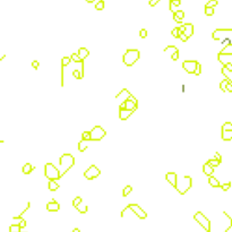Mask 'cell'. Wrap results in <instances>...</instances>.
Segmentation results:
<instances>
[{
    "instance_id": "obj_5",
    "label": "cell",
    "mask_w": 232,
    "mask_h": 232,
    "mask_svg": "<svg viewBox=\"0 0 232 232\" xmlns=\"http://www.w3.org/2000/svg\"><path fill=\"white\" fill-rule=\"evenodd\" d=\"M105 136V130L101 126H95L91 130V138L92 141H101Z\"/></svg>"
},
{
    "instance_id": "obj_18",
    "label": "cell",
    "mask_w": 232,
    "mask_h": 232,
    "mask_svg": "<svg viewBox=\"0 0 232 232\" xmlns=\"http://www.w3.org/2000/svg\"><path fill=\"white\" fill-rule=\"evenodd\" d=\"M78 56L80 57L82 60H84V59H86L88 56H90V51H88L86 48H80V49L78 50Z\"/></svg>"
},
{
    "instance_id": "obj_49",
    "label": "cell",
    "mask_w": 232,
    "mask_h": 232,
    "mask_svg": "<svg viewBox=\"0 0 232 232\" xmlns=\"http://www.w3.org/2000/svg\"><path fill=\"white\" fill-rule=\"evenodd\" d=\"M71 232H80V231H79L78 229H75V230H72V231H71Z\"/></svg>"
},
{
    "instance_id": "obj_40",
    "label": "cell",
    "mask_w": 232,
    "mask_h": 232,
    "mask_svg": "<svg viewBox=\"0 0 232 232\" xmlns=\"http://www.w3.org/2000/svg\"><path fill=\"white\" fill-rule=\"evenodd\" d=\"M139 36H141L142 39H145V38L147 36V31H146L145 28H143V30H141V32H139Z\"/></svg>"
},
{
    "instance_id": "obj_24",
    "label": "cell",
    "mask_w": 232,
    "mask_h": 232,
    "mask_svg": "<svg viewBox=\"0 0 232 232\" xmlns=\"http://www.w3.org/2000/svg\"><path fill=\"white\" fill-rule=\"evenodd\" d=\"M229 83H232L230 78H226V79H224L223 82H221V83H220V88L223 91V92H225V91H226V86H228V84H229Z\"/></svg>"
},
{
    "instance_id": "obj_39",
    "label": "cell",
    "mask_w": 232,
    "mask_h": 232,
    "mask_svg": "<svg viewBox=\"0 0 232 232\" xmlns=\"http://www.w3.org/2000/svg\"><path fill=\"white\" fill-rule=\"evenodd\" d=\"M230 187H231V182H226V183H223V185H221V188L224 190V191H226V190H229L230 189Z\"/></svg>"
},
{
    "instance_id": "obj_28",
    "label": "cell",
    "mask_w": 232,
    "mask_h": 232,
    "mask_svg": "<svg viewBox=\"0 0 232 232\" xmlns=\"http://www.w3.org/2000/svg\"><path fill=\"white\" fill-rule=\"evenodd\" d=\"M82 141H86V142L92 141V138H91V131H84L82 134Z\"/></svg>"
},
{
    "instance_id": "obj_25",
    "label": "cell",
    "mask_w": 232,
    "mask_h": 232,
    "mask_svg": "<svg viewBox=\"0 0 232 232\" xmlns=\"http://www.w3.org/2000/svg\"><path fill=\"white\" fill-rule=\"evenodd\" d=\"M70 59H71V61L72 62H77V64H83L82 61V59H80V57L78 56V53H71V56H70Z\"/></svg>"
},
{
    "instance_id": "obj_47",
    "label": "cell",
    "mask_w": 232,
    "mask_h": 232,
    "mask_svg": "<svg viewBox=\"0 0 232 232\" xmlns=\"http://www.w3.org/2000/svg\"><path fill=\"white\" fill-rule=\"evenodd\" d=\"M226 91L232 92V83H229V84H228V86H226Z\"/></svg>"
},
{
    "instance_id": "obj_15",
    "label": "cell",
    "mask_w": 232,
    "mask_h": 232,
    "mask_svg": "<svg viewBox=\"0 0 232 232\" xmlns=\"http://www.w3.org/2000/svg\"><path fill=\"white\" fill-rule=\"evenodd\" d=\"M183 26H185V35L190 38L194 34V25L190 23H187V24H183Z\"/></svg>"
},
{
    "instance_id": "obj_31",
    "label": "cell",
    "mask_w": 232,
    "mask_h": 232,
    "mask_svg": "<svg viewBox=\"0 0 232 232\" xmlns=\"http://www.w3.org/2000/svg\"><path fill=\"white\" fill-rule=\"evenodd\" d=\"M71 62V59L70 57H64L62 58V60H61V65H62V67H66V66H68V65Z\"/></svg>"
},
{
    "instance_id": "obj_42",
    "label": "cell",
    "mask_w": 232,
    "mask_h": 232,
    "mask_svg": "<svg viewBox=\"0 0 232 232\" xmlns=\"http://www.w3.org/2000/svg\"><path fill=\"white\" fill-rule=\"evenodd\" d=\"M32 66H33V68H34V69H39V66H40L39 61H38V60H34V61L32 62Z\"/></svg>"
},
{
    "instance_id": "obj_8",
    "label": "cell",
    "mask_w": 232,
    "mask_h": 232,
    "mask_svg": "<svg viewBox=\"0 0 232 232\" xmlns=\"http://www.w3.org/2000/svg\"><path fill=\"white\" fill-rule=\"evenodd\" d=\"M126 210H131L139 219H146V218H147L146 212H145L141 206H138L137 204H129Z\"/></svg>"
},
{
    "instance_id": "obj_22",
    "label": "cell",
    "mask_w": 232,
    "mask_h": 232,
    "mask_svg": "<svg viewBox=\"0 0 232 232\" xmlns=\"http://www.w3.org/2000/svg\"><path fill=\"white\" fill-rule=\"evenodd\" d=\"M22 170H23V172H24L25 174H28V173H31L33 170H34V167H33L31 163H25Z\"/></svg>"
},
{
    "instance_id": "obj_7",
    "label": "cell",
    "mask_w": 232,
    "mask_h": 232,
    "mask_svg": "<svg viewBox=\"0 0 232 232\" xmlns=\"http://www.w3.org/2000/svg\"><path fill=\"white\" fill-rule=\"evenodd\" d=\"M198 64H199V62L196 61V60H186V61H183V64H182V68L187 71L188 74H195Z\"/></svg>"
},
{
    "instance_id": "obj_34",
    "label": "cell",
    "mask_w": 232,
    "mask_h": 232,
    "mask_svg": "<svg viewBox=\"0 0 232 232\" xmlns=\"http://www.w3.org/2000/svg\"><path fill=\"white\" fill-rule=\"evenodd\" d=\"M131 190H133L131 186H126V187H125V189H123V197H127L129 194L131 193Z\"/></svg>"
},
{
    "instance_id": "obj_23",
    "label": "cell",
    "mask_w": 232,
    "mask_h": 232,
    "mask_svg": "<svg viewBox=\"0 0 232 232\" xmlns=\"http://www.w3.org/2000/svg\"><path fill=\"white\" fill-rule=\"evenodd\" d=\"M48 186H49V189H50L51 191H56V190L59 188V185L57 183V181L56 180H49Z\"/></svg>"
},
{
    "instance_id": "obj_44",
    "label": "cell",
    "mask_w": 232,
    "mask_h": 232,
    "mask_svg": "<svg viewBox=\"0 0 232 232\" xmlns=\"http://www.w3.org/2000/svg\"><path fill=\"white\" fill-rule=\"evenodd\" d=\"M214 159H215V160H218L219 162H222V157H221V155H220L218 152H216L215 155H214Z\"/></svg>"
},
{
    "instance_id": "obj_29",
    "label": "cell",
    "mask_w": 232,
    "mask_h": 232,
    "mask_svg": "<svg viewBox=\"0 0 232 232\" xmlns=\"http://www.w3.org/2000/svg\"><path fill=\"white\" fill-rule=\"evenodd\" d=\"M171 34H172L173 38H179L180 39V28L179 27H174L173 30H172V32H171Z\"/></svg>"
},
{
    "instance_id": "obj_2",
    "label": "cell",
    "mask_w": 232,
    "mask_h": 232,
    "mask_svg": "<svg viewBox=\"0 0 232 232\" xmlns=\"http://www.w3.org/2000/svg\"><path fill=\"white\" fill-rule=\"evenodd\" d=\"M44 174L49 180H58L61 178V172L57 167H54L52 163H46L44 165Z\"/></svg>"
},
{
    "instance_id": "obj_35",
    "label": "cell",
    "mask_w": 232,
    "mask_h": 232,
    "mask_svg": "<svg viewBox=\"0 0 232 232\" xmlns=\"http://www.w3.org/2000/svg\"><path fill=\"white\" fill-rule=\"evenodd\" d=\"M103 8H104V1L103 0H99V2L95 5V9L96 10H103Z\"/></svg>"
},
{
    "instance_id": "obj_48",
    "label": "cell",
    "mask_w": 232,
    "mask_h": 232,
    "mask_svg": "<svg viewBox=\"0 0 232 232\" xmlns=\"http://www.w3.org/2000/svg\"><path fill=\"white\" fill-rule=\"evenodd\" d=\"M88 4H92V2H94V0H86Z\"/></svg>"
},
{
    "instance_id": "obj_30",
    "label": "cell",
    "mask_w": 232,
    "mask_h": 232,
    "mask_svg": "<svg viewBox=\"0 0 232 232\" xmlns=\"http://www.w3.org/2000/svg\"><path fill=\"white\" fill-rule=\"evenodd\" d=\"M207 163H208L211 167H213V168H215V167H219L220 164H221V162H219L218 160H215V159L208 160V161H207Z\"/></svg>"
},
{
    "instance_id": "obj_43",
    "label": "cell",
    "mask_w": 232,
    "mask_h": 232,
    "mask_svg": "<svg viewBox=\"0 0 232 232\" xmlns=\"http://www.w3.org/2000/svg\"><path fill=\"white\" fill-rule=\"evenodd\" d=\"M180 40L182 41V42H187L188 36H186V35H185V33H182V34H180Z\"/></svg>"
},
{
    "instance_id": "obj_11",
    "label": "cell",
    "mask_w": 232,
    "mask_h": 232,
    "mask_svg": "<svg viewBox=\"0 0 232 232\" xmlns=\"http://www.w3.org/2000/svg\"><path fill=\"white\" fill-rule=\"evenodd\" d=\"M165 178H167V180H168L174 188H177V182H178V180H177V174L174 173V172H168V173L165 174Z\"/></svg>"
},
{
    "instance_id": "obj_19",
    "label": "cell",
    "mask_w": 232,
    "mask_h": 232,
    "mask_svg": "<svg viewBox=\"0 0 232 232\" xmlns=\"http://www.w3.org/2000/svg\"><path fill=\"white\" fill-rule=\"evenodd\" d=\"M222 139L223 141H231L232 139V130H222Z\"/></svg>"
},
{
    "instance_id": "obj_20",
    "label": "cell",
    "mask_w": 232,
    "mask_h": 232,
    "mask_svg": "<svg viewBox=\"0 0 232 232\" xmlns=\"http://www.w3.org/2000/svg\"><path fill=\"white\" fill-rule=\"evenodd\" d=\"M170 46V49L172 50V53H171V58H172V60H178L179 59V51H178V49L174 46V45H169Z\"/></svg>"
},
{
    "instance_id": "obj_41",
    "label": "cell",
    "mask_w": 232,
    "mask_h": 232,
    "mask_svg": "<svg viewBox=\"0 0 232 232\" xmlns=\"http://www.w3.org/2000/svg\"><path fill=\"white\" fill-rule=\"evenodd\" d=\"M200 72H202V66H200V64H198L197 69H196V71H195V75H196V76H199Z\"/></svg>"
},
{
    "instance_id": "obj_4",
    "label": "cell",
    "mask_w": 232,
    "mask_h": 232,
    "mask_svg": "<svg viewBox=\"0 0 232 232\" xmlns=\"http://www.w3.org/2000/svg\"><path fill=\"white\" fill-rule=\"evenodd\" d=\"M194 219H195V221H197L198 224L203 226L207 232H211V222H210V220L207 219L203 213L197 212L195 215H194Z\"/></svg>"
},
{
    "instance_id": "obj_32",
    "label": "cell",
    "mask_w": 232,
    "mask_h": 232,
    "mask_svg": "<svg viewBox=\"0 0 232 232\" xmlns=\"http://www.w3.org/2000/svg\"><path fill=\"white\" fill-rule=\"evenodd\" d=\"M218 4H219V1H218V0H210V1H207V4H206V6L205 7L214 8L215 6H218Z\"/></svg>"
},
{
    "instance_id": "obj_21",
    "label": "cell",
    "mask_w": 232,
    "mask_h": 232,
    "mask_svg": "<svg viewBox=\"0 0 232 232\" xmlns=\"http://www.w3.org/2000/svg\"><path fill=\"white\" fill-rule=\"evenodd\" d=\"M208 183L212 186V187H214V188H219V187H221V185H220V182H219V180L216 179V178H214L213 175H211L210 178H208Z\"/></svg>"
},
{
    "instance_id": "obj_17",
    "label": "cell",
    "mask_w": 232,
    "mask_h": 232,
    "mask_svg": "<svg viewBox=\"0 0 232 232\" xmlns=\"http://www.w3.org/2000/svg\"><path fill=\"white\" fill-rule=\"evenodd\" d=\"M203 171H204V173L206 174V175L211 177V175L213 174V172H214V168L211 167L208 163H205V164L203 165Z\"/></svg>"
},
{
    "instance_id": "obj_10",
    "label": "cell",
    "mask_w": 232,
    "mask_h": 232,
    "mask_svg": "<svg viewBox=\"0 0 232 232\" xmlns=\"http://www.w3.org/2000/svg\"><path fill=\"white\" fill-rule=\"evenodd\" d=\"M59 208H60V205H59L58 202L54 199L46 204V210L50 212H57V211H59Z\"/></svg>"
},
{
    "instance_id": "obj_33",
    "label": "cell",
    "mask_w": 232,
    "mask_h": 232,
    "mask_svg": "<svg viewBox=\"0 0 232 232\" xmlns=\"http://www.w3.org/2000/svg\"><path fill=\"white\" fill-rule=\"evenodd\" d=\"M76 208H77L78 212L82 213V214H84V213L87 212V206H86V205H82V204H80V205H78Z\"/></svg>"
},
{
    "instance_id": "obj_16",
    "label": "cell",
    "mask_w": 232,
    "mask_h": 232,
    "mask_svg": "<svg viewBox=\"0 0 232 232\" xmlns=\"http://www.w3.org/2000/svg\"><path fill=\"white\" fill-rule=\"evenodd\" d=\"M131 97V94L129 93V91L128 90H123V91H120V93L117 95V99H123L125 101L126 100H128V99H130Z\"/></svg>"
},
{
    "instance_id": "obj_6",
    "label": "cell",
    "mask_w": 232,
    "mask_h": 232,
    "mask_svg": "<svg viewBox=\"0 0 232 232\" xmlns=\"http://www.w3.org/2000/svg\"><path fill=\"white\" fill-rule=\"evenodd\" d=\"M100 174H101L100 169L97 168V167H95V165H91L90 168L84 172V177L86 179H88V180H93V179L97 178Z\"/></svg>"
},
{
    "instance_id": "obj_38",
    "label": "cell",
    "mask_w": 232,
    "mask_h": 232,
    "mask_svg": "<svg viewBox=\"0 0 232 232\" xmlns=\"http://www.w3.org/2000/svg\"><path fill=\"white\" fill-rule=\"evenodd\" d=\"M222 130H232V123H225L223 126H222Z\"/></svg>"
},
{
    "instance_id": "obj_26",
    "label": "cell",
    "mask_w": 232,
    "mask_h": 232,
    "mask_svg": "<svg viewBox=\"0 0 232 232\" xmlns=\"http://www.w3.org/2000/svg\"><path fill=\"white\" fill-rule=\"evenodd\" d=\"M87 142L86 141H80V142L78 143V149H79V152H84L85 149L87 148Z\"/></svg>"
},
{
    "instance_id": "obj_50",
    "label": "cell",
    "mask_w": 232,
    "mask_h": 232,
    "mask_svg": "<svg viewBox=\"0 0 232 232\" xmlns=\"http://www.w3.org/2000/svg\"><path fill=\"white\" fill-rule=\"evenodd\" d=\"M170 1H173V0H170Z\"/></svg>"
},
{
    "instance_id": "obj_46",
    "label": "cell",
    "mask_w": 232,
    "mask_h": 232,
    "mask_svg": "<svg viewBox=\"0 0 232 232\" xmlns=\"http://www.w3.org/2000/svg\"><path fill=\"white\" fill-rule=\"evenodd\" d=\"M159 1H160V0H151V1H149V6L154 7Z\"/></svg>"
},
{
    "instance_id": "obj_1",
    "label": "cell",
    "mask_w": 232,
    "mask_h": 232,
    "mask_svg": "<svg viewBox=\"0 0 232 232\" xmlns=\"http://www.w3.org/2000/svg\"><path fill=\"white\" fill-rule=\"evenodd\" d=\"M139 57H141V52L138 51L137 49H129V50H127L126 51V53L123 54V62H125V65L126 66H133V65L135 64L136 61L139 59Z\"/></svg>"
},
{
    "instance_id": "obj_14",
    "label": "cell",
    "mask_w": 232,
    "mask_h": 232,
    "mask_svg": "<svg viewBox=\"0 0 232 232\" xmlns=\"http://www.w3.org/2000/svg\"><path fill=\"white\" fill-rule=\"evenodd\" d=\"M185 18V13L183 10H177V12H173V20L177 22V23H181Z\"/></svg>"
},
{
    "instance_id": "obj_37",
    "label": "cell",
    "mask_w": 232,
    "mask_h": 232,
    "mask_svg": "<svg viewBox=\"0 0 232 232\" xmlns=\"http://www.w3.org/2000/svg\"><path fill=\"white\" fill-rule=\"evenodd\" d=\"M205 14H206V16H212L213 14H214V8L205 7Z\"/></svg>"
},
{
    "instance_id": "obj_27",
    "label": "cell",
    "mask_w": 232,
    "mask_h": 232,
    "mask_svg": "<svg viewBox=\"0 0 232 232\" xmlns=\"http://www.w3.org/2000/svg\"><path fill=\"white\" fill-rule=\"evenodd\" d=\"M9 231L10 232H23L20 224H12V225L9 226Z\"/></svg>"
},
{
    "instance_id": "obj_13",
    "label": "cell",
    "mask_w": 232,
    "mask_h": 232,
    "mask_svg": "<svg viewBox=\"0 0 232 232\" xmlns=\"http://www.w3.org/2000/svg\"><path fill=\"white\" fill-rule=\"evenodd\" d=\"M131 113H133V111H129V110L125 109V108H120V110H119V118L121 120H127L129 117L131 116Z\"/></svg>"
},
{
    "instance_id": "obj_9",
    "label": "cell",
    "mask_w": 232,
    "mask_h": 232,
    "mask_svg": "<svg viewBox=\"0 0 232 232\" xmlns=\"http://www.w3.org/2000/svg\"><path fill=\"white\" fill-rule=\"evenodd\" d=\"M137 104H138L137 100L131 95L130 99L126 100V101H123V103L120 105V108H125V109H127V110H129V111H133V112H134V111L137 109Z\"/></svg>"
},
{
    "instance_id": "obj_45",
    "label": "cell",
    "mask_w": 232,
    "mask_h": 232,
    "mask_svg": "<svg viewBox=\"0 0 232 232\" xmlns=\"http://www.w3.org/2000/svg\"><path fill=\"white\" fill-rule=\"evenodd\" d=\"M224 67H225L228 71H232V64L231 62H229V64H225L224 65Z\"/></svg>"
},
{
    "instance_id": "obj_36",
    "label": "cell",
    "mask_w": 232,
    "mask_h": 232,
    "mask_svg": "<svg viewBox=\"0 0 232 232\" xmlns=\"http://www.w3.org/2000/svg\"><path fill=\"white\" fill-rule=\"evenodd\" d=\"M80 204H82V197H79V196L72 200V206L74 207H77L78 205H80Z\"/></svg>"
},
{
    "instance_id": "obj_3",
    "label": "cell",
    "mask_w": 232,
    "mask_h": 232,
    "mask_svg": "<svg viewBox=\"0 0 232 232\" xmlns=\"http://www.w3.org/2000/svg\"><path fill=\"white\" fill-rule=\"evenodd\" d=\"M75 163V159L71 154H64L61 157H60V172H61V177L64 175L69 169L74 165Z\"/></svg>"
},
{
    "instance_id": "obj_12",
    "label": "cell",
    "mask_w": 232,
    "mask_h": 232,
    "mask_svg": "<svg viewBox=\"0 0 232 232\" xmlns=\"http://www.w3.org/2000/svg\"><path fill=\"white\" fill-rule=\"evenodd\" d=\"M222 56H232V43L225 45L219 53V59H221Z\"/></svg>"
}]
</instances>
